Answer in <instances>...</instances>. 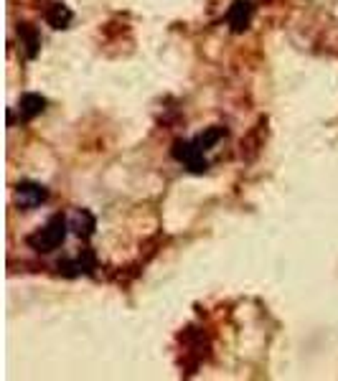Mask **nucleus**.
Masks as SVG:
<instances>
[{
    "instance_id": "nucleus-1",
    "label": "nucleus",
    "mask_w": 338,
    "mask_h": 381,
    "mask_svg": "<svg viewBox=\"0 0 338 381\" xmlns=\"http://www.w3.org/2000/svg\"><path fill=\"white\" fill-rule=\"evenodd\" d=\"M66 219L62 214L48 219V224L44 229H39L36 234L28 236V244H31L36 252H54L56 247H62L64 239H66Z\"/></svg>"
},
{
    "instance_id": "nucleus-2",
    "label": "nucleus",
    "mask_w": 338,
    "mask_h": 381,
    "mask_svg": "<svg viewBox=\"0 0 338 381\" xmlns=\"http://www.w3.org/2000/svg\"><path fill=\"white\" fill-rule=\"evenodd\" d=\"M173 156L181 160V163H186L194 173H201L206 171V160H204V150L198 148L196 140L194 142H176V150Z\"/></svg>"
},
{
    "instance_id": "nucleus-3",
    "label": "nucleus",
    "mask_w": 338,
    "mask_h": 381,
    "mask_svg": "<svg viewBox=\"0 0 338 381\" xmlns=\"http://www.w3.org/2000/svg\"><path fill=\"white\" fill-rule=\"evenodd\" d=\"M16 198H18V206H24L26 211L31 209H39L41 203L48 198V191L39 183H18L16 188Z\"/></svg>"
},
{
    "instance_id": "nucleus-4",
    "label": "nucleus",
    "mask_w": 338,
    "mask_h": 381,
    "mask_svg": "<svg viewBox=\"0 0 338 381\" xmlns=\"http://www.w3.org/2000/svg\"><path fill=\"white\" fill-rule=\"evenodd\" d=\"M250 18H252V3L236 0L234 6H232V10H229V24H232V28H234V31L247 28V26H250Z\"/></svg>"
},
{
    "instance_id": "nucleus-5",
    "label": "nucleus",
    "mask_w": 338,
    "mask_h": 381,
    "mask_svg": "<svg viewBox=\"0 0 338 381\" xmlns=\"http://www.w3.org/2000/svg\"><path fill=\"white\" fill-rule=\"evenodd\" d=\"M69 226H71V229H74V232L79 234V236H89V234L95 232L97 221H95V216H92V214H89L87 209H79L77 214L71 216Z\"/></svg>"
},
{
    "instance_id": "nucleus-6",
    "label": "nucleus",
    "mask_w": 338,
    "mask_h": 381,
    "mask_svg": "<svg viewBox=\"0 0 338 381\" xmlns=\"http://www.w3.org/2000/svg\"><path fill=\"white\" fill-rule=\"evenodd\" d=\"M44 104H46V100L41 94H24L21 97V120H33L36 115H41Z\"/></svg>"
},
{
    "instance_id": "nucleus-7",
    "label": "nucleus",
    "mask_w": 338,
    "mask_h": 381,
    "mask_svg": "<svg viewBox=\"0 0 338 381\" xmlns=\"http://www.w3.org/2000/svg\"><path fill=\"white\" fill-rule=\"evenodd\" d=\"M46 21L54 26V28H66V24L71 21V10L66 8V6H62V3H54L46 13Z\"/></svg>"
},
{
    "instance_id": "nucleus-8",
    "label": "nucleus",
    "mask_w": 338,
    "mask_h": 381,
    "mask_svg": "<svg viewBox=\"0 0 338 381\" xmlns=\"http://www.w3.org/2000/svg\"><path fill=\"white\" fill-rule=\"evenodd\" d=\"M221 135H224V130L221 127H212V130H206V133H201L196 138V145L201 150H209L212 145H216V142L221 140Z\"/></svg>"
},
{
    "instance_id": "nucleus-9",
    "label": "nucleus",
    "mask_w": 338,
    "mask_h": 381,
    "mask_svg": "<svg viewBox=\"0 0 338 381\" xmlns=\"http://www.w3.org/2000/svg\"><path fill=\"white\" fill-rule=\"evenodd\" d=\"M18 31H21V36H24L26 39V46H28V54H36V48H39V36H36V33L31 31V28H28V26H21V28H18Z\"/></svg>"
}]
</instances>
